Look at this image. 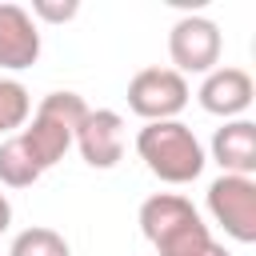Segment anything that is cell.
I'll list each match as a JSON object with an SVG mask.
<instances>
[{
  "instance_id": "1",
  "label": "cell",
  "mask_w": 256,
  "mask_h": 256,
  "mask_svg": "<svg viewBox=\"0 0 256 256\" xmlns=\"http://www.w3.org/2000/svg\"><path fill=\"white\" fill-rule=\"evenodd\" d=\"M140 232L160 256H196L212 244L208 224L180 192H156L140 204Z\"/></svg>"
},
{
  "instance_id": "2",
  "label": "cell",
  "mask_w": 256,
  "mask_h": 256,
  "mask_svg": "<svg viewBox=\"0 0 256 256\" xmlns=\"http://www.w3.org/2000/svg\"><path fill=\"white\" fill-rule=\"evenodd\" d=\"M136 152L144 168L164 184H192L204 172V148L196 132L180 120H156L144 124L136 136Z\"/></svg>"
},
{
  "instance_id": "3",
  "label": "cell",
  "mask_w": 256,
  "mask_h": 256,
  "mask_svg": "<svg viewBox=\"0 0 256 256\" xmlns=\"http://www.w3.org/2000/svg\"><path fill=\"white\" fill-rule=\"evenodd\" d=\"M188 80L176 68H140L128 80V108L156 124V120H176L188 108Z\"/></svg>"
},
{
  "instance_id": "4",
  "label": "cell",
  "mask_w": 256,
  "mask_h": 256,
  "mask_svg": "<svg viewBox=\"0 0 256 256\" xmlns=\"http://www.w3.org/2000/svg\"><path fill=\"white\" fill-rule=\"evenodd\" d=\"M208 212L236 244H252L256 240V180L228 176V172L216 176L208 184Z\"/></svg>"
},
{
  "instance_id": "5",
  "label": "cell",
  "mask_w": 256,
  "mask_h": 256,
  "mask_svg": "<svg viewBox=\"0 0 256 256\" xmlns=\"http://www.w3.org/2000/svg\"><path fill=\"white\" fill-rule=\"evenodd\" d=\"M220 48H224L220 28L208 16H180L168 32V56H172L180 76H188V72L208 76L220 64Z\"/></svg>"
},
{
  "instance_id": "6",
  "label": "cell",
  "mask_w": 256,
  "mask_h": 256,
  "mask_svg": "<svg viewBox=\"0 0 256 256\" xmlns=\"http://www.w3.org/2000/svg\"><path fill=\"white\" fill-rule=\"evenodd\" d=\"M72 144L80 148L84 164H92V168H116V160L124 156V120L112 108H88V116L76 128Z\"/></svg>"
},
{
  "instance_id": "7",
  "label": "cell",
  "mask_w": 256,
  "mask_h": 256,
  "mask_svg": "<svg viewBox=\"0 0 256 256\" xmlns=\"http://www.w3.org/2000/svg\"><path fill=\"white\" fill-rule=\"evenodd\" d=\"M40 60V28L20 4H0V68L20 72Z\"/></svg>"
},
{
  "instance_id": "8",
  "label": "cell",
  "mask_w": 256,
  "mask_h": 256,
  "mask_svg": "<svg viewBox=\"0 0 256 256\" xmlns=\"http://www.w3.org/2000/svg\"><path fill=\"white\" fill-rule=\"evenodd\" d=\"M196 96H200V108H204V112L232 120V116H240V112L252 104L256 84H252V76H248L244 68H212V72L204 76V84H200Z\"/></svg>"
},
{
  "instance_id": "9",
  "label": "cell",
  "mask_w": 256,
  "mask_h": 256,
  "mask_svg": "<svg viewBox=\"0 0 256 256\" xmlns=\"http://www.w3.org/2000/svg\"><path fill=\"white\" fill-rule=\"evenodd\" d=\"M212 160L228 176H252L256 172V124L252 120H228L212 136Z\"/></svg>"
},
{
  "instance_id": "10",
  "label": "cell",
  "mask_w": 256,
  "mask_h": 256,
  "mask_svg": "<svg viewBox=\"0 0 256 256\" xmlns=\"http://www.w3.org/2000/svg\"><path fill=\"white\" fill-rule=\"evenodd\" d=\"M20 136V144H24V152L32 156V164L40 168V172H48L52 164H60L64 160V152L72 148V128L68 124H60V120H52V116H44V112H36L32 116V124L24 128V132H16Z\"/></svg>"
},
{
  "instance_id": "11",
  "label": "cell",
  "mask_w": 256,
  "mask_h": 256,
  "mask_svg": "<svg viewBox=\"0 0 256 256\" xmlns=\"http://www.w3.org/2000/svg\"><path fill=\"white\" fill-rule=\"evenodd\" d=\"M36 180H40V168H36L32 156L24 152L20 136H8V140L0 144V184H8V188H28V184H36Z\"/></svg>"
},
{
  "instance_id": "12",
  "label": "cell",
  "mask_w": 256,
  "mask_h": 256,
  "mask_svg": "<svg viewBox=\"0 0 256 256\" xmlns=\"http://www.w3.org/2000/svg\"><path fill=\"white\" fill-rule=\"evenodd\" d=\"M8 256H72V248H68V240H64L56 228H40V224H36V228L16 232Z\"/></svg>"
},
{
  "instance_id": "13",
  "label": "cell",
  "mask_w": 256,
  "mask_h": 256,
  "mask_svg": "<svg viewBox=\"0 0 256 256\" xmlns=\"http://www.w3.org/2000/svg\"><path fill=\"white\" fill-rule=\"evenodd\" d=\"M32 112V96L20 80L12 76H0V132H12V128H24Z\"/></svg>"
},
{
  "instance_id": "14",
  "label": "cell",
  "mask_w": 256,
  "mask_h": 256,
  "mask_svg": "<svg viewBox=\"0 0 256 256\" xmlns=\"http://www.w3.org/2000/svg\"><path fill=\"white\" fill-rule=\"evenodd\" d=\"M36 112H44V116H52V120H60V124H68L76 132L84 124V116H88V104H84L80 92H48L36 104Z\"/></svg>"
},
{
  "instance_id": "15",
  "label": "cell",
  "mask_w": 256,
  "mask_h": 256,
  "mask_svg": "<svg viewBox=\"0 0 256 256\" xmlns=\"http://www.w3.org/2000/svg\"><path fill=\"white\" fill-rule=\"evenodd\" d=\"M76 12H80L76 0H68V4H56V0H32V12H28V16H40V20H48V24H64V20H72Z\"/></svg>"
},
{
  "instance_id": "16",
  "label": "cell",
  "mask_w": 256,
  "mask_h": 256,
  "mask_svg": "<svg viewBox=\"0 0 256 256\" xmlns=\"http://www.w3.org/2000/svg\"><path fill=\"white\" fill-rule=\"evenodd\" d=\"M8 224H12V204H8V196L0 192V232H8Z\"/></svg>"
},
{
  "instance_id": "17",
  "label": "cell",
  "mask_w": 256,
  "mask_h": 256,
  "mask_svg": "<svg viewBox=\"0 0 256 256\" xmlns=\"http://www.w3.org/2000/svg\"><path fill=\"white\" fill-rule=\"evenodd\" d=\"M196 256H228V248H224V244H216V240H212V244H208V248H200V252H196Z\"/></svg>"
}]
</instances>
